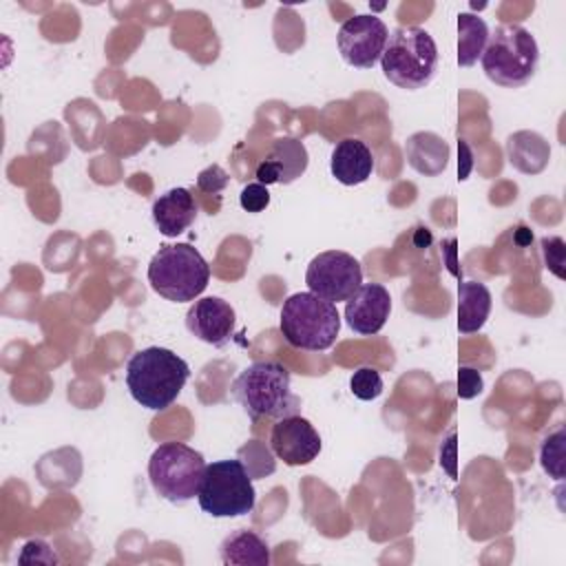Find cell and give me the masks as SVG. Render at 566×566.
<instances>
[{
  "label": "cell",
  "instance_id": "cell-6",
  "mask_svg": "<svg viewBox=\"0 0 566 566\" xmlns=\"http://www.w3.org/2000/svg\"><path fill=\"white\" fill-rule=\"evenodd\" d=\"M210 281V265L190 243L161 245L148 263V283L166 301H195Z\"/></svg>",
  "mask_w": 566,
  "mask_h": 566
},
{
  "label": "cell",
  "instance_id": "cell-8",
  "mask_svg": "<svg viewBox=\"0 0 566 566\" xmlns=\"http://www.w3.org/2000/svg\"><path fill=\"white\" fill-rule=\"evenodd\" d=\"M197 502L212 517H239L254 509L256 491L241 460H217L206 467Z\"/></svg>",
  "mask_w": 566,
  "mask_h": 566
},
{
  "label": "cell",
  "instance_id": "cell-15",
  "mask_svg": "<svg viewBox=\"0 0 566 566\" xmlns=\"http://www.w3.org/2000/svg\"><path fill=\"white\" fill-rule=\"evenodd\" d=\"M332 177L343 186H358L374 172V155L358 137H345L332 148L329 157Z\"/></svg>",
  "mask_w": 566,
  "mask_h": 566
},
{
  "label": "cell",
  "instance_id": "cell-5",
  "mask_svg": "<svg viewBox=\"0 0 566 566\" xmlns=\"http://www.w3.org/2000/svg\"><path fill=\"white\" fill-rule=\"evenodd\" d=\"M279 329L296 349L325 352L336 343L340 332V314L334 303L312 292H296L283 301Z\"/></svg>",
  "mask_w": 566,
  "mask_h": 566
},
{
  "label": "cell",
  "instance_id": "cell-18",
  "mask_svg": "<svg viewBox=\"0 0 566 566\" xmlns=\"http://www.w3.org/2000/svg\"><path fill=\"white\" fill-rule=\"evenodd\" d=\"M405 157L416 172L424 177H438L447 168L449 146L440 135L431 130H420L407 137Z\"/></svg>",
  "mask_w": 566,
  "mask_h": 566
},
{
  "label": "cell",
  "instance_id": "cell-12",
  "mask_svg": "<svg viewBox=\"0 0 566 566\" xmlns=\"http://www.w3.org/2000/svg\"><path fill=\"white\" fill-rule=\"evenodd\" d=\"M234 323V307L221 296L197 298L186 312L188 332L212 347H223L232 338Z\"/></svg>",
  "mask_w": 566,
  "mask_h": 566
},
{
  "label": "cell",
  "instance_id": "cell-26",
  "mask_svg": "<svg viewBox=\"0 0 566 566\" xmlns=\"http://www.w3.org/2000/svg\"><path fill=\"white\" fill-rule=\"evenodd\" d=\"M270 203V192H268V186L254 181V184H248L241 195H239V206L245 210V212H261L265 210Z\"/></svg>",
  "mask_w": 566,
  "mask_h": 566
},
{
  "label": "cell",
  "instance_id": "cell-13",
  "mask_svg": "<svg viewBox=\"0 0 566 566\" xmlns=\"http://www.w3.org/2000/svg\"><path fill=\"white\" fill-rule=\"evenodd\" d=\"M391 314V296L382 283H363L345 301V321L360 336L378 334Z\"/></svg>",
  "mask_w": 566,
  "mask_h": 566
},
{
  "label": "cell",
  "instance_id": "cell-29",
  "mask_svg": "<svg viewBox=\"0 0 566 566\" xmlns=\"http://www.w3.org/2000/svg\"><path fill=\"white\" fill-rule=\"evenodd\" d=\"M226 186H228V172L221 166H217V164L203 168L199 172V177H197V188L203 190V192H212L214 195V192H221Z\"/></svg>",
  "mask_w": 566,
  "mask_h": 566
},
{
  "label": "cell",
  "instance_id": "cell-9",
  "mask_svg": "<svg viewBox=\"0 0 566 566\" xmlns=\"http://www.w3.org/2000/svg\"><path fill=\"white\" fill-rule=\"evenodd\" d=\"M305 283L312 294L329 303L347 301L363 285V268L349 252L325 250L310 261Z\"/></svg>",
  "mask_w": 566,
  "mask_h": 566
},
{
  "label": "cell",
  "instance_id": "cell-16",
  "mask_svg": "<svg viewBox=\"0 0 566 566\" xmlns=\"http://www.w3.org/2000/svg\"><path fill=\"white\" fill-rule=\"evenodd\" d=\"M153 223L164 237H177L197 219V203L190 190L170 188L153 203Z\"/></svg>",
  "mask_w": 566,
  "mask_h": 566
},
{
  "label": "cell",
  "instance_id": "cell-20",
  "mask_svg": "<svg viewBox=\"0 0 566 566\" xmlns=\"http://www.w3.org/2000/svg\"><path fill=\"white\" fill-rule=\"evenodd\" d=\"M219 559L226 566H268L272 557L268 542L259 533L239 528L223 537L219 546Z\"/></svg>",
  "mask_w": 566,
  "mask_h": 566
},
{
  "label": "cell",
  "instance_id": "cell-22",
  "mask_svg": "<svg viewBox=\"0 0 566 566\" xmlns=\"http://www.w3.org/2000/svg\"><path fill=\"white\" fill-rule=\"evenodd\" d=\"M60 458H62V449L42 455L40 462H38V467H35V473H38L40 482H42L46 489L73 486V484L80 480L82 467H73V469H71V464H80V453H77L75 449H71L69 455H66V460H60Z\"/></svg>",
  "mask_w": 566,
  "mask_h": 566
},
{
  "label": "cell",
  "instance_id": "cell-30",
  "mask_svg": "<svg viewBox=\"0 0 566 566\" xmlns=\"http://www.w3.org/2000/svg\"><path fill=\"white\" fill-rule=\"evenodd\" d=\"M18 562L27 564V562H42V564H57V557L53 553V548L42 542V539H31L22 546V553L18 557Z\"/></svg>",
  "mask_w": 566,
  "mask_h": 566
},
{
  "label": "cell",
  "instance_id": "cell-3",
  "mask_svg": "<svg viewBox=\"0 0 566 566\" xmlns=\"http://www.w3.org/2000/svg\"><path fill=\"white\" fill-rule=\"evenodd\" d=\"M480 62L484 75L493 84L520 88L528 84L537 71L539 46L528 29L520 24H500L489 33Z\"/></svg>",
  "mask_w": 566,
  "mask_h": 566
},
{
  "label": "cell",
  "instance_id": "cell-21",
  "mask_svg": "<svg viewBox=\"0 0 566 566\" xmlns=\"http://www.w3.org/2000/svg\"><path fill=\"white\" fill-rule=\"evenodd\" d=\"M486 22L475 13H460L458 15V64L473 66L489 40Z\"/></svg>",
  "mask_w": 566,
  "mask_h": 566
},
{
  "label": "cell",
  "instance_id": "cell-24",
  "mask_svg": "<svg viewBox=\"0 0 566 566\" xmlns=\"http://www.w3.org/2000/svg\"><path fill=\"white\" fill-rule=\"evenodd\" d=\"M239 460L243 462V467L248 469L250 478H265L270 473H274L276 462H274V451H270L263 442L259 440H250L239 449Z\"/></svg>",
  "mask_w": 566,
  "mask_h": 566
},
{
  "label": "cell",
  "instance_id": "cell-17",
  "mask_svg": "<svg viewBox=\"0 0 566 566\" xmlns=\"http://www.w3.org/2000/svg\"><path fill=\"white\" fill-rule=\"evenodd\" d=\"M506 159L522 175H539L551 161V146L535 130H517L506 139Z\"/></svg>",
  "mask_w": 566,
  "mask_h": 566
},
{
  "label": "cell",
  "instance_id": "cell-28",
  "mask_svg": "<svg viewBox=\"0 0 566 566\" xmlns=\"http://www.w3.org/2000/svg\"><path fill=\"white\" fill-rule=\"evenodd\" d=\"M484 389V380H482V374L473 367H460L458 369V396L462 400H471L475 396H480Z\"/></svg>",
  "mask_w": 566,
  "mask_h": 566
},
{
  "label": "cell",
  "instance_id": "cell-23",
  "mask_svg": "<svg viewBox=\"0 0 566 566\" xmlns=\"http://www.w3.org/2000/svg\"><path fill=\"white\" fill-rule=\"evenodd\" d=\"M564 444H566V431L559 424L553 433H548L539 447V462L542 469L555 478V480H564V464H566V453H564Z\"/></svg>",
  "mask_w": 566,
  "mask_h": 566
},
{
  "label": "cell",
  "instance_id": "cell-19",
  "mask_svg": "<svg viewBox=\"0 0 566 566\" xmlns=\"http://www.w3.org/2000/svg\"><path fill=\"white\" fill-rule=\"evenodd\" d=\"M491 290L480 281L458 283V332L469 336L484 327L491 314Z\"/></svg>",
  "mask_w": 566,
  "mask_h": 566
},
{
  "label": "cell",
  "instance_id": "cell-11",
  "mask_svg": "<svg viewBox=\"0 0 566 566\" xmlns=\"http://www.w3.org/2000/svg\"><path fill=\"white\" fill-rule=\"evenodd\" d=\"M321 436L314 429V424L294 413L279 418L270 433V449L279 460H283L287 467H303L318 458L321 453Z\"/></svg>",
  "mask_w": 566,
  "mask_h": 566
},
{
  "label": "cell",
  "instance_id": "cell-25",
  "mask_svg": "<svg viewBox=\"0 0 566 566\" xmlns=\"http://www.w3.org/2000/svg\"><path fill=\"white\" fill-rule=\"evenodd\" d=\"M349 391L358 400H376L382 394V376L378 369L365 365L358 367L349 378Z\"/></svg>",
  "mask_w": 566,
  "mask_h": 566
},
{
  "label": "cell",
  "instance_id": "cell-7",
  "mask_svg": "<svg viewBox=\"0 0 566 566\" xmlns=\"http://www.w3.org/2000/svg\"><path fill=\"white\" fill-rule=\"evenodd\" d=\"M206 460L199 451L184 442L159 444L148 460V478L155 493L172 504H184L197 497Z\"/></svg>",
  "mask_w": 566,
  "mask_h": 566
},
{
  "label": "cell",
  "instance_id": "cell-4",
  "mask_svg": "<svg viewBox=\"0 0 566 566\" xmlns=\"http://www.w3.org/2000/svg\"><path fill=\"white\" fill-rule=\"evenodd\" d=\"M382 75L405 91L424 88L438 71V46L420 27H398L380 55Z\"/></svg>",
  "mask_w": 566,
  "mask_h": 566
},
{
  "label": "cell",
  "instance_id": "cell-1",
  "mask_svg": "<svg viewBox=\"0 0 566 566\" xmlns=\"http://www.w3.org/2000/svg\"><path fill=\"white\" fill-rule=\"evenodd\" d=\"M188 378V363L166 347H144L126 365V387L133 400L150 411L168 409Z\"/></svg>",
  "mask_w": 566,
  "mask_h": 566
},
{
  "label": "cell",
  "instance_id": "cell-14",
  "mask_svg": "<svg viewBox=\"0 0 566 566\" xmlns=\"http://www.w3.org/2000/svg\"><path fill=\"white\" fill-rule=\"evenodd\" d=\"M307 164H310V155L301 139L279 137L272 144L268 157L256 166L254 177L263 186H270V184L287 186L307 170Z\"/></svg>",
  "mask_w": 566,
  "mask_h": 566
},
{
  "label": "cell",
  "instance_id": "cell-2",
  "mask_svg": "<svg viewBox=\"0 0 566 566\" xmlns=\"http://www.w3.org/2000/svg\"><path fill=\"white\" fill-rule=\"evenodd\" d=\"M232 398L252 418H285L301 409L298 396L292 391V376L283 363L256 360L248 365L232 382Z\"/></svg>",
  "mask_w": 566,
  "mask_h": 566
},
{
  "label": "cell",
  "instance_id": "cell-27",
  "mask_svg": "<svg viewBox=\"0 0 566 566\" xmlns=\"http://www.w3.org/2000/svg\"><path fill=\"white\" fill-rule=\"evenodd\" d=\"M542 252H544V263H546V268L555 274V276H559V279H564L566 274H564V241H562V237H544L542 239Z\"/></svg>",
  "mask_w": 566,
  "mask_h": 566
},
{
  "label": "cell",
  "instance_id": "cell-10",
  "mask_svg": "<svg viewBox=\"0 0 566 566\" xmlns=\"http://www.w3.org/2000/svg\"><path fill=\"white\" fill-rule=\"evenodd\" d=\"M389 40V29L378 15H354L347 18L336 35L340 57L356 69H371Z\"/></svg>",
  "mask_w": 566,
  "mask_h": 566
}]
</instances>
